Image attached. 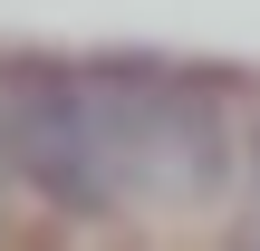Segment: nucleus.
<instances>
[{"label":"nucleus","instance_id":"obj_1","mask_svg":"<svg viewBox=\"0 0 260 251\" xmlns=\"http://www.w3.org/2000/svg\"><path fill=\"white\" fill-rule=\"evenodd\" d=\"M87 116H96V155L116 174V193L145 203H203L232 174V126L212 77H183L164 58H87L77 68Z\"/></svg>","mask_w":260,"mask_h":251},{"label":"nucleus","instance_id":"obj_3","mask_svg":"<svg viewBox=\"0 0 260 251\" xmlns=\"http://www.w3.org/2000/svg\"><path fill=\"white\" fill-rule=\"evenodd\" d=\"M10 184H19V164H10V135H0V193H10Z\"/></svg>","mask_w":260,"mask_h":251},{"label":"nucleus","instance_id":"obj_2","mask_svg":"<svg viewBox=\"0 0 260 251\" xmlns=\"http://www.w3.org/2000/svg\"><path fill=\"white\" fill-rule=\"evenodd\" d=\"M0 135H10V164L29 193H48L58 213H106L125 203L106 155H96V116H87V87L77 68L58 58H10L0 68Z\"/></svg>","mask_w":260,"mask_h":251},{"label":"nucleus","instance_id":"obj_4","mask_svg":"<svg viewBox=\"0 0 260 251\" xmlns=\"http://www.w3.org/2000/svg\"><path fill=\"white\" fill-rule=\"evenodd\" d=\"M251 193H260V126H251Z\"/></svg>","mask_w":260,"mask_h":251}]
</instances>
